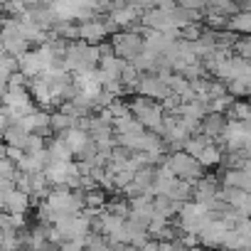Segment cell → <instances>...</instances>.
I'll return each instance as SVG.
<instances>
[{
    "mask_svg": "<svg viewBox=\"0 0 251 251\" xmlns=\"http://www.w3.org/2000/svg\"><path fill=\"white\" fill-rule=\"evenodd\" d=\"M128 108H131V116L143 126L146 131L155 133V136H163L165 131V113H163V106L158 101H151V99H143V96H133L128 101Z\"/></svg>",
    "mask_w": 251,
    "mask_h": 251,
    "instance_id": "obj_1",
    "label": "cell"
},
{
    "mask_svg": "<svg viewBox=\"0 0 251 251\" xmlns=\"http://www.w3.org/2000/svg\"><path fill=\"white\" fill-rule=\"evenodd\" d=\"M99 47L94 45H86L81 40L72 42L67 47V57H64V72L67 74H86V72H96L99 69Z\"/></svg>",
    "mask_w": 251,
    "mask_h": 251,
    "instance_id": "obj_2",
    "label": "cell"
},
{
    "mask_svg": "<svg viewBox=\"0 0 251 251\" xmlns=\"http://www.w3.org/2000/svg\"><path fill=\"white\" fill-rule=\"evenodd\" d=\"M111 47H113V54L123 62H133L143 50H146V40H143V27H133V30H121L111 37Z\"/></svg>",
    "mask_w": 251,
    "mask_h": 251,
    "instance_id": "obj_3",
    "label": "cell"
},
{
    "mask_svg": "<svg viewBox=\"0 0 251 251\" xmlns=\"http://www.w3.org/2000/svg\"><path fill=\"white\" fill-rule=\"evenodd\" d=\"M0 45H3V50L13 57H23L25 52H30L32 47L27 45L23 30H20V20H10V18H3V23H0Z\"/></svg>",
    "mask_w": 251,
    "mask_h": 251,
    "instance_id": "obj_4",
    "label": "cell"
},
{
    "mask_svg": "<svg viewBox=\"0 0 251 251\" xmlns=\"http://www.w3.org/2000/svg\"><path fill=\"white\" fill-rule=\"evenodd\" d=\"M165 165L173 170L175 177H180V180H185V182H195V180L200 182V180H202V165L197 163V158L187 155L185 151H180V153H170Z\"/></svg>",
    "mask_w": 251,
    "mask_h": 251,
    "instance_id": "obj_5",
    "label": "cell"
},
{
    "mask_svg": "<svg viewBox=\"0 0 251 251\" xmlns=\"http://www.w3.org/2000/svg\"><path fill=\"white\" fill-rule=\"evenodd\" d=\"M136 94L143 96V99H151V101H155V99L165 101L170 96V89H168V84H165V79L160 74H141Z\"/></svg>",
    "mask_w": 251,
    "mask_h": 251,
    "instance_id": "obj_6",
    "label": "cell"
},
{
    "mask_svg": "<svg viewBox=\"0 0 251 251\" xmlns=\"http://www.w3.org/2000/svg\"><path fill=\"white\" fill-rule=\"evenodd\" d=\"M76 27H79V40L86 42V45H94V47H99V45L106 40V35H108L103 18H94V20L79 23Z\"/></svg>",
    "mask_w": 251,
    "mask_h": 251,
    "instance_id": "obj_7",
    "label": "cell"
},
{
    "mask_svg": "<svg viewBox=\"0 0 251 251\" xmlns=\"http://www.w3.org/2000/svg\"><path fill=\"white\" fill-rule=\"evenodd\" d=\"M20 126L27 131V133H35V136H52V131H50V111H42V108H35L32 113H27L23 121H20Z\"/></svg>",
    "mask_w": 251,
    "mask_h": 251,
    "instance_id": "obj_8",
    "label": "cell"
},
{
    "mask_svg": "<svg viewBox=\"0 0 251 251\" xmlns=\"http://www.w3.org/2000/svg\"><path fill=\"white\" fill-rule=\"evenodd\" d=\"M18 69H20V74L25 76V79H37V76H42L45 74V67H42V59H40V54H37V50H30V52H25L20 59H18Z\"/></svg>",
    "mask_w": 251,
    "mask_h": 251,
    "instance_id": "obj_9",
    "label": "cell"
},
{
    "mask_svg": "<svg viewBox=\"0 0 251 251\" xmlns=\"http://www.w3.org/2000/svg\"><path fill=\"white\" fill-rule=\"evenodd\" d=\"M30 207H32V202H30V197L25 195V192H20V190H15L3 204H0V212H5V214H18V217H25L27 212H30Z\"/></svg>",
    "mask_w": 251,
    "mask_h": 251,
    "instance_id": "obj_10",
    "label": "cell"
},
{
    "mask_svg": "<svg viewBox=\"0 0 251 251\" xmlns=\"http://www.w3.org/2000/svg\"><path fill=\"white\" fill-rule=\"evenodd\" d=\"M126 64L128 62H123L118 57H106L99 62V74H101V84L106 86L108 81H118L121 79V72L126 69Z\"/></svg>",
    "mask_w": 251,
    "mask_h": 251,
    "instance_id": "obj_11",
    "label": "cell"
},
{
    "mask_svg": "<svg viewBox=\"0 0 251 251\" xmlns=\"http://www.w3.org/2000/svg\"><path fill=\"white\" fill-rule=\"evenodd\" d=\"M47 155H50V165H54V163H72L74 160V153L69 151L67 141L57 138V136L47 141Z\"/></svg>",
    "mask_w": 251,
    "mask_h": 251,
    "instance_id": "obj_12",
    "label": "cell"
},
{
    "mask_svg": "<svg viewBox=\"0 0 251 251\" xmlns=\"http://www.w3.org/2000/svg\"><path fill=\"white\" fill-rule=\"evenodd\" d=\"M57 138H64L67 141V146H69V151L74 153V158L89 146V133H84V131H79V128H72V131H67L64 136H57Z\"/></svg>",
    "mask_w": 251,
    "mask_h": 251,
    "instance_id": "obj_13",
    "label": "cell"
},
{
    "mask_svg": "<svg viewBox=\"0 0 251 251\" xmlns=\"http://www.w3.org/2000/svg\"><path fill=\"white\" fill-rule=\"evenodd\" d=\"M27 138H30V133L23 128V126H13V128H8V131L3 133L5 146H8V148H18V151H25V148H27Z\"/></svg>",
    "mask_w": 251,
    "mask_h": 251,
    "instance_id": "obj_14",
    "label": "cell"
},
{
    "mask_svg": "<svg viewBox=\"0 0 251 251\" xmlns=\"http://www.w3.org/2000/svg\"><path fill=\"white\" fill-rule=\"evenodd\" d=\"M72 128H74V118H69V116L62 113V111L50 113V131H52L54 136H64V133L72 131Z\"/></svg>",
    "mask_w": 251,
    "mask_h": 251,
    "instance_id": "obj_15",
    "label": "cell"
},
{
    "mask_svg": "<svg viewBox=\"0 0 251 251\" xmlns=\"http://www.w3.org/2000/svg\"><path fill=\"white\" fill-rule=\"evenodd\" d=\"M200 128L204 136H217V133H224L226 131V123H224V116L222 113H209L204 116V121L200 123Z\"/></svg>",
    "mask_w": 251,
    "mask_h": 251,
    "instance_id": "obj_16",
    "label": "cell"
},
{
    "mask_svg": "<svg viewBox=\"0 0 251 251\" xmlns=\"http://www.w3.org/2000/svg\"><path fill=\"white\" fill-rule=\"evenodd\" d=\"M153 209H155V217L170 219L175 212H180V204H177V202H173L170 197L160 195V197H155V200H153Z\"/></svg>",
    "mask_w": 251,
    "mask_h": 251,
    "instance_id": "obj_17",
    "label": "cell"
},
{
    "mask_svg": "<svg viewBox=\"0 0 251 251\" xmlns=\"http://www.w3.org/2000/svg\"><path fill=\"white\" fill-rule=\"evenodd\" d=\"M121 86H123V94L126 91H136L138 89V81H141V72L133 67V64H126V69L121 72Z\"/></svg>",
    "mask_w": 251,
    "mask_h": 251,
    "instance_id": "obj_18",
    "label": "cell"
},
{
    "mask_svg": "<svg viewBox=\"0 0 251 251\" xmlns=\"http://www.w3.org/2000/svg\"><path fill=\"white\" fill-rule=\"evenodd\" d=\"M190 195H192V185L185 182V180H175V185L170 187V192H168L165 197H170V200L177 202V204H185V202L190 200Z\"/></svg>",
    "mask_w": 251,
    "mask_h": 251,
    "instance_id": "obj_19",
    "label": "cell"
},
{
    "mask_svg": "<svg viewBox=\"0 0 251 251\" xmlns=\"http://www.w3.org/2000/svg\"><path fill=\"white\" fill-rule=\"evenodd\" d=\"M106 212L108 214H116L121 219H128L131 217V204H128V200H126V197H113V200H108Z\"/></svg>",
    "mask_w": 251,
    "mask_h": 251,
    "instance_id": "obj_20",
    "label": "cell"
},
{
    "mask_svg": "<svg viewBox=\"0 0 251 251\" xmlns=\"http://www.w3.org/2000/svg\"><path fill=\"white\" fill-rule=\"evenodd\" d=\"M0 249H3V251H20L18 249V231L15 229H0Z\"/></svg>",
    "mask_w": 251,
    "mask_h": 251,
    "instance_id": "obj_21",
    "label": "cell"
},
{
    "mask_svg": "<svg viewBox=\"0 0 251 251\" xmlns=\"http://www.w3.org/2000/svg\"><path fill=\"white\" fill-rule=\"evenodd\" d=\"M0 72H5V74H18L20 69H18V57H13V54H8V52H0Z\"/></svg>",
    "mask_w": 251,
    "mask_h": 251,
    "instance_id": "obj_22",
    "label": "cell"
},
{
    "mask_svg": "<svg viewBox=\"0 0 251 251\" xmlns=\"http://www.w3.org/2000/svg\"><path fill=\"white\" fill-rule=\"evenodd\" d=\"M42 151H47V141H45L42 136H35V133H30L25 153H27V155H35V153H42Z\"/></svg>",
    "mask_w": 251,
    "mask_h": 251,
    "instance_id": "obj_23",
    "label": "cell"
},
{
    "mask_svg": "<svg viewBox=\"0 0 251 251\" xmlns=\"http://www.w3.org/2000/svg\"><path fill=\"white\" fill-rule=\"evenodd\" d=\"M217 160H219V151H217L212 143H209V146H207L200 155H197V163H200V165H214Z\"/></svg>",
    "mask_w": 251,
    "mask_h": 251,
    "instance_id": "obj_24",
    "label": "cell"
},
{
    "mask_svg": "<svg viewBox=\"0 0 251 251\" xmlns=\"http://www.w3.org/2000/svg\"><path fill=\"white\" fill-rule=\"evenodd\" d=\"M13 126H18V121H15L13 111L3 106V108H0V133H5L8 128H13Z\"/></svg>",
    "mask_w": 251,
    "mask_h": 251,
    "instance_id": "obj_25",
    "label": "cell"
},
{
    "mask_svg": "<svg viewBox=\"0 0 251 251\" xmlns=\"http://www.w3.org/2000/svg\"><path fill=\"white\" fill-rule=\"evenodd\" d=\"M231 27H234V30L251 32V15H236V18L231 20Z\"/></svg>",
    "mask_w": 251,
    "mask_h": 251,
    "instance_id": "obj_26",
    "label": "cell"
},
{
    "mask_svg": "<svg viewBox=\"0 0 251 251\" xmlns=\"http://www.w3.org/2000/svg\"><path fill=\"white\" fill-rule=\"evenodd\" d=\"M5 148H8V146H5ZM23 158H25V151H18V148H8V160H10V163H15V165H18V163H20Z\"/></svg>",
    "mask_w": 251,
    "mask_h": 251,
    "instance_id": "obj_27",
    "label": "cell"
},
{
    "mask_svg": "<svg viewBox=\"0 0 251 251\" xmlns=\"http://www.w3.org/2000/svg\"><path fill=\"white\" fill-rule=\"evenodd\" d=\"M236 50L244 54V59L251 57V40H239V42H236Z\"/></svg>",
    "mask_w": 251,
    "mask_h": 251,
    "instance_id": "obj_28",
    "label": "cell"
},
{
    "mask_svg": "<svg viewBox=\"0 0 251 251\" xmlns=\"http://www.w3.org/2000/svg\"><path fill=\"white\" fill-rule=\"evenodd\" d=\"M141 251H158V241H153V239H151V241H148Z\"/></svg>",
    "mask_w": 251,
    "mask_h": 251,
    "instance_id": "obj_29",
    "label": "cell"
},
{
    "mask_svg": "<svg viewBox=\"0 0 251 251\" xmlns=\"http://www.w3.org/2000/svg\"><path fill=\"white\" fill-rule=\"evenodd\" d=\"M116 251H141V249H136L131 244H121V246H116Z\"/></svg>",
    "mask_w": 251,
    "mask_h": 251,
    "instance_id": "obj_30",
    "label": "cell"
},
{
    "mask_svg": "<svg viewBox=\"0 0 251 251\" xmlns=\"http://www.w3.org/2000/svg\"><path fill=\"white\" fill-rule=\"evenodd\" d=\"M0 146H3V133H0Z\"/></svg>",
    "mask_w": 251,
    "mask_h": 251,
    "instance_id": "obj_31",
    "label": "cell"
},
{
    "mask_svg": "<svg viewBox=\"0 0 251 251\" xmlns=\"http://www.w3.org/2000/svg\"><path fill=\"white\" fill-rule=\"evenodd\" d=\"M0 108H3V101H0Z\"/></svg>",
    "mask_w": 251,
    "mask_h": 251,
    "instance_id": "obj_32",
    "label": "cell"
}]
</instances>
